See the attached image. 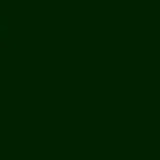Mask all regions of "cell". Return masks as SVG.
I'll return each mask as SVG.
<instances>
[{"label":"cell","mask_w":160,"mask_h":160,"mask_svg":"<svg viewBox=\"0 0 160 160\" xmlns=\"http://www.w3.org/2000/svg\"><path fill=\"white\" fill-rule=\"evenodd\" d=\"M0 35H5V20H0Z\"/></svg>","instance_id":"obj_1"}]
</instances>
